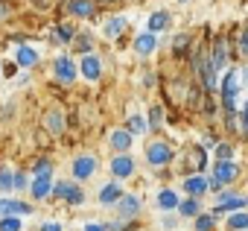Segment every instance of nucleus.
I'll use <instances>...</instances> for the list:
<instances>
[{"label": "nucleus", "mask_w": 248, "mask_h": 231, "mask_svg": "<svg viewBox=\"0 0 248 231\" xmlns=\"http://www.w3.org/2000/svg\"><path fill=\"white\" fill-rule=\"evenodd\" d=\"M158 205L167 208V211H170V208H178V196H175L172 190H164V193L158 196Z\"/></svg>", "instance_id": "21"}, {"label": "nucleus", "mask_w": 248, "mask_h": 231, "mask_svg": "<svg viewBox=\"0 0 248 231\" xmlns=\"http://www.w3.org/2000/svg\"><path fill=\"white\" fill-rule=\"evenodd\" d=\"M70 12H73V15L88 18V15L93 12V3H91V0H73V3H70Z\"/></svg>", "instance_id": "15"}, {"label": "nucleus", "mask_w": 248, "mask_h": 231, "mask_svg": "<svg viewBox=\"0 0 248 231\" xmlns=\"http://www.w3.org/2000/svg\"><path fill=\"white\" fill-rule=\"evenodd\" d=\"M0 231H21V219H15V216H6L3 222H0Z\"/></svg>", "instance_id": "25"}, {"label": "nucleus", "mask_w": 248, "mask_h": 231, "mask_svg": "<svg viewBox=\"0 0 248 231\" xmlns=\"http://www.w3.org/2000/svg\"><path fill=\"white\" fill-rule=\"evenodd\" d=\"M146 158H149V164H155V167H161V164H167L170 158H172V149L167 147V144H161V141H155L149 149H146Z\"/></svg>", "instance_id": "2"}, {"label": "nucleus", "mask_w": 248, "mask_h": 231, "mask_svg": "<svg viewBox=\"0 0 248 231\" xmlns=\"http://www.w3.org/2000/svg\"><path fill=\"white\" fill-rule=\"evenodd\" d=\"M50 173H53L50 161H38V164H35V176H50Z\"/></svg>", "instance_id": "28"}, {"label": "nucleus", "mask_w": 248, "mask_h": 231, "mask_svg": "<svg viewBox=\"0 0 248 231\" xmlns=\"http://www.w3.org/2000/svg\"><path fill=\"white\" fill-rule=\"evenodd\" d=\"M213 219H216V214H213V216H199L196 231H210V228H213Z\"/></svg>", "instance_id": "26"}, {"label": "nucleus", "mask_w": 248, "mask_h": 231, "mask_svg": "<svg viewBox=\"0 0 248 231\" xmlns=\"http://www.w3.org/2000/svg\"><path fill=\"white\" fill-rule=\"evenodd\" d=\"M70 35H73L70 27H59V38H70Z\"/></svg>", "instance_id": "33"}, {"label": "nucleus", "mask_w": 248, "mask_h": 231, "mask_svg": "<svg viewBox=\"0 0 248 231\" xmlns=\"http://www.w3.org/2000/svg\"><path fill=\"white\" fill-rule=\"evenodd\" d=\"M216 155H219V158H228V155H231V147H219Z\"/></svg>", "instance_id": "35"}, {"label": "nucleus", "mask_w": 248, "mask_h": 231, "mask_svg": "<svg viewBox=\"0 0 248 231\" xmlns=\"http://www.w3.org/2000/svg\"><path fill=\"white\" fill-rule=\"evenodd\" d=\"M187 44H190V35H178V38H175V53H184Z\"/></svg>", "instance_id": "29"}, {"label": "nucleus", "mask_w": 248, "mask_h": 231, "mask_svg": "<svg viewBox=\"0 0 248 231\" xmlns=\"http://www.w3.org/2000/svg\"><path fill=\"white\" fill-rule=\"evenodd\" d=\"M129 129H132V132H143V129H146V123H143L140 117H132V120H129Z\"/></svg>", "instance_id": "30"}, {"label": "nucleus", "mask_w": 248, "mask_h": 231, "mask_svg": "<svg viewBox=\"0 0 248 231\" xmlns=\"http://www.w3.org/2000/svg\"><path fill=\"white\" fill-rule=\"evenodd\" d=\"M228 225L236 231V228H248V214H233L231 219H228Z\"/></svg>", "instance_id": "24"}, {"label": "nucleus", "mask_w": 248, "mask_h": 231, "mask_svg": "<svg viewBox=\"0 0 248 231\" xmlns=\"http://www.w3.org/2000/svg\"><path fill=\"white\" fill-rule=\"evenodd\" d=\"M170 24V15L167 12H155L152 18H149V33H158V30H164Z\"/></svg>", "instance_id": "17"}, {"label": "nucleus", "mask_w": 248, "mask_h": 231, "mask_svg": "<svg viewBox=\"0 0 248 231\" xmlns=\"http://www.w3.org/2000/svg\"><path fill=\"white\" fill-rule=\"evenodd\" d=\"M85 231H108V225H85Z\"/></svg>", "instance_id": "37"}, {"label": "nucleus", "mask_w": 248, "mask_h": 231, "mask_svg": "<svg viewBox=\"0 0 248 231\" xmlns=\"http://www.w3.org/2000/svg\"><path fill=\"white\" fill-rule=\"evenodd\" d=\"M236 85H239V76H236V70H231V73L225 76V82H222V99H225V108H228L231 114H233V108H236V102H233Z\"/></svg>", "instance_id": "1"}, {"label": "nucleus", "mask_w": 248, "mask_h": 231, "mask_svg": "<svg viewBox=\"0 0 248 231\" xmlns=\"http://www.w3.org/2000/svg\"><path fill=\"white\" fill-rule=\"evenodd\" d=\"M123 199V190L117 187V184H105L102 190H99V202H105V205H111V202H120Z\"/></svg>", "instance_id": "11"}, {"label": "nucleus", "mask_w": 248, "mask_h": 231, "mask_svg": "<svg viewBox=\"0 0 248 231\" xmlns=\"http://www.w3.org/2000/svg\"><path fill=\"white\" fill-rule=\"evenodd\" d=\"M41 231H62V225H56V222H44Z\"/></svg>", "instance_id": "34"}, {"label": "nucleus", "mask_w": 248, "mask_h": 231, "mask_svg": "<svg viewBox=\"0 0 248 231\" xmlns=\"http://www.w3.org/2000/svg\"><path fill=\"white\" fill-rule=\"evenodd\" d=\"M245 205V196H231V199H225L213 214H219V211H236V208H242Z\"/></svg>", "instance_id": "18"}, {"label": "nucleus", "mask_w": 248, "mask_h": 231, "mask_svg": "<svg viewBox=\"0 0 248 231\" xmlns=\"http://www.w3.org/2000/svg\"><path fill=\"white\" fill-rule=\"evenodd\" d=\"M82 73H85L88 79H99V59L88 53V56L82 59Z\"/></svg>", "instance_id": "9"}, {"label": "nucleus", "mask_w": 248, "mask_h": 231, "mask_svg": "<svg viewBox=\"0 0 248 231\" xmlns=\"http://www.w3.org/2000/svg\"><path fill=\"white\" fill-rule=\"evenodd\" d=\"M233 176H236V164H231L228 158H222L213 170V179H219V182H231Z\"/></svg>", "instance_id": "6"}, {"label": "nucleus", "mask_w": 248, "mask_h": 231, "mask_svg": "<svg viewBox=\"0 0 248 231\" xmlns=\"http://www.w3.org/2000/svg\"><path fill=\"white\" fill-rule=\"evenodd\" d=\"M187 161H193V167L202 170V167H204V149H202V147H193V149L187 152Z\"/></svg>", "instance_id": "20"}, {"label": "nucleus", "mask_w": 248, "mask_h": 231, "mask_svg": "<svg viewBox=\"0 0 248 231\" xmlns=\"http://www.w3.org/2000/svg\"><path fill=\"white\" fill-rule=\"evenodd\" d=\"M138 208H140V202H138L135 196H123V199H120V214H123V216H135Z\"/></svg>", "instance_id": "13"}, {"label": "nucleus", "mask_w": 248, "mask_h": 231, "mask_svg": "<svg viewBox=\"0 0 248 231\" xmlns=\"http://www.w3.org/2000/svg\"><path fill=\"white\" fill-rule=\"evenodd\" d=\"M56 76H59V79H64V82H73L76 67H73V62H70L67 56H62V59L56 62Z\"/></svg>", "instance_id": "5"}, {"label": "nucleus", "mask_w": 248, "mask_h": 231, "mask_svg": "<svg viewBox=\"0 0 248 231\" xmlns=\"http://www.w3.org/2000/svg\"><path fill=\"white\" fill-rule=\"evenodd\" d=\"M123 27H126V21H123V18H111V21H108V27H105V35H108V38H114V35H120V33H123Z\"/></svg>", "instance_id": "22"}, {"label": "nucleus", "mask_w": 248, "mask_h": 231, "mask_svg": "<svg viewBox=\"0 0 248 231\" xmlns=\"http://www.w3.org/2000/svg\"><path fill=\"white\" fill-rule=\"evenodd\" d=\"M32 193H35V199H44V196L50 193V176H35V182H32Z\"/></svg>", "instance_id": "14"}, {"label": "nucleus", "mask_w": 248, "mask_h": 231, "mask_svg": "<svg viewBox=\"0 0 248 231\" xmlns=\"http://www.w3.org/2000/svg\"><path fill=\"white\" fill-rule=\"evenodd\" d=\"M0 214H30V205L18 199H0Z\"/></svg>", "instance_id": "7"}, {"label": "nucleus", "mask_w": 248, "mask_h": 231, "mask_svg": "<svg viewBox=\"0 0 248 231\" xmlns=\"http://www.w3.org/2000/svg\"><path fill=\"white\" fill-rule=\"evenodd\" d=\"M91 173H93V158H88V155H85V158H76L73 176H76V179H88Z\"/></svg>", "instance_id": "10"}, {"label": "nucleus", "mask_w": 248, "mask_h": 231, "mask_svg": "<svg viewBox=\"0 0 248 231\" xmlns=\"http://www.w3.org/2000/svg\"><path fill=\"white\" fill-rule=\"evenodd\" d=\"M53 190H56V196H62V199H67V202H73V205L82 202V190H79L73 182H59Z\"/></svg>", "instance_id": "3"}, {"label": "nucleus", "mask_w": 248, "mask_h": 231, "mask_svg": "<svg viewBox=\"0 0 248 231\" xmlns=\"http://www.w3.org/2000/svg\"><path fill=\"white\" fill-rule=\"evenodd\" d=\"M111 170H114V176L126 179V176H132L135 161H132V158H126V155H120V158H114V161H111Z\"/></svg>", "instance_id": "4"}, {"label": "nucleus", "mask_w": 248, "mask_h": 231, "mask_svg": "<svg viewBox=\"0 0 248 231\" xmlns=\"http://www.w3.org/2000/svg\"><path fill=\"white\" fill-rule=\"evenodd\" d=\"M24 184H27V179L21 173H15V187H24Z\"/></svg>", "instance_id": "36"}, {"label": "nucleus", "mask_w": 248, "mask_h": 231, "mask_svg": "<svg viewBox=\"0 0 248 231\" xmlns=\"http://www.w3.org/2000/svg\"><path fill=\"white\" fill-rule=\"evenodd\" d=\"M135 47H138V53H143V56L152 53V47H155V35H152V33H149V35H140Z\"/></svg>", "instance_id": "19"}, {"label": "nucleus", "mask_w": 248, "mask_h": 231, "mask_svg": "<svg viewBox=\"0 0 248 231\" xmlns=\"http://www.w3.org/2000/svg\"><path fill=\"white\" fill-rule=\"evenodd\" d=\"M178 208H181L184 216H196V214H199V202H196V199H187V202H181Z\"/></svg>", "instance_id": "23"}, {"label": "nucleus", "mask_w": 248, "mask_h": 231, "mask_svg": "<svg viewBox=\"0 0 248 231\" xmlns=\"http://www.w3.org/2000/svg\"><path fill=\"white\" fill-rule=\"evenodd\" d=\"M105 3H111V0H105Z\"/></svg>", "instance_id": "38"}, {"label": "nucleus", "mask_w": 248, "mask_h": 231, "mask_svg": "<svg viewBox=\"0 0 248 231\" xmlns=\"http://www.w3.org/2000/svg\"><path fill=\"white\" fill-rule=\"evenodd\" d=\"M15 187V176L12 173H0V190H12Z\"/></svg>", "instance_id": "27"}, {"label": "nucleus", "mask_w": 248, "mask_h": 231, "mask_svg": "<svg viewBox=\"0 0 248 231\" xmlns=\"http://www.w3.org/2000/svg\"><path fill=\"white\" fill-rule=\"evenodd\" d=\"M239 47H242V53L248 56V27H245V33H242V41H239Z\"/></svg>", "instance_id": "32"}, {"label": "nucleus", "mask_w": 248, "mask_h": 231, "mask_svg": "<svg viewBox=\"0 0 248 231\" xmlns=\"http://www.w3.org/2000/svg\"><path fill=\"white\" fill-rule=\"evenodd\" d=\"M15 62H18L21 67H30V65H35V62H38V53H35L32 47H18V53H15Z\"/></svg>", "instance_id": "8"}, {"label": "nucleus", "mask_w": 248, "mask_h": 231, "mask_svg": "<svg viewBox=\"0 0 248 231\" xmlns=\"http://www.w3.org/2000/svg\"><path fill=\"white\" fill-rule=\"evenodd\" d=\"M152 126H161V108H152V117H149Z\"/></svg>", "instance_id": "31"}, {"label": "nucleus", "mask_w": 248, "mask_h": 231, "mask_svg": "<svg viewBox=\"0 0 248 231\" xmlns=\"http://www.w3.org/2000/svg\"><path fill=\"white\" fill-rule=\"evenodd\" d=\"M111 144H114V149H129L132 147V135L129 132H114L111 135Z\"/></svg>", "instance_id": "16"}, {"label": "nucleus", "mask_w": 248, "mask_h": 231, "mask_svg": "<svg viewBox=\"0 0 248 231\" xmlns=\"http://www.w3.org/2000/svg\"><path fill=\"white\" fill-rule=\"evenodd\" d=\"M184 187H187V193H193V196H202V193L210 187V182H204V179L193 176V179H187V182H184Z\"/></svg>", "instance_id": "12"}]
</instances>
